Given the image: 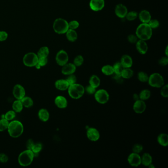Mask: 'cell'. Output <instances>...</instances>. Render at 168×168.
<instances>
[{"label": "cell", "instance_id": "7bdbcfd3", "mask_svg": "<svg viewBox=\"0 0 168 168\" xmlns=\"http://www.w3.org/2000/svg\"><path fill=\"white\" fill-rule=\"evenodd\" d=\"M80 23L77 20H72L69 22V29L73 30H76L79 28Z\"/></svg>", "mask_w": 168, "mask_h": 168}, {"label": "cell", "instance_id": "83f0119b", "mask_svg": "<svg viewBox=\"0 0 168 168\" xmlns=\"http://www.w3.org/2000/svg\"><path fill=\"white\" fill-rule=\"evenodd\" d=\"M134 71L130 68H124L121 74L122 78L125 79H131L133 76Z\"/></svg>", "mask_w": 168, "mask_h": 168}, {"label": "cell", "instance_id": "d4e9b609", "mask_svg": "<svg viewBox=\"0 0 168 168\" xmlns=\"http://www.w3.org/2000/svg\"><path fill=\"white\" fill-rule=\"evenodd\" d=\"M157 141L159 144L163 146H167L168 145V135L165 133H162L158 136Z\"/></svg>", "mask_w": 168, "mask_h": 168}, {"label": "cell", "instance_id": "484cf974", "mask_svg": "<svg viewBox=\"0 0 168 168\" xmlns=\"http://www.w3.org/2000/svg\"><path fill=\"white\" fill-rule=\"evenodd\" d=\"M90 85L91 86L97 88L101 83V80L99 77L96 75H92L91 77H90L89 80Z\"/></svg>", "mask_w": 168, "mask_h": 168}, {"label": "cell", "instance_id": "ab89813d", "mask_svg": "<svg viewBox=\"0 0 168 168\" xmlns=\"http://www.w3.org/2000/svg\"><path fill=\"white\" fill-rule=\"evenodd\" d=\"M143 150V146L142 144L136 143L132 147V151L133 152L139 154Z\"/></svg>", "mask_w": 168, "mask_h": 168}, {"label": "cell", "instance_id": "2e32d148", "mask_svg": "<svg viewBox=\"0 0 168 168\" xmlns=\"http://www.w3.org/2000/svg\"><path fill=\"white\" fill-rule=\"evenodd\" d=\"M62 67V73L67 76L74 74L77 69V67L74 64V63H67Z\"/></svg>", "mask_w": 168, "mask_h": 168}, {"label": "cell", "instance_id": "9f6ffc18", "mask_svg": "<svg viewBox=\"0 0 168 168\" xmlns=\"http://www.w3.org/2000/svg\"><path fill=\"white\" fill-rule=\"evenodd\" d=\"M148 167H149V168H155V167H154V166H153V164H152V163H151V164H150V165H149V166H148Z\"/></svg>", "mask_w": 168, "mask_h": 168}, {"label": "cell", "instance_id": "ba28073f", "mask_svg": "<svg viewBox=\"0 0 168 168\" xmlns=\"http://www.w3.org/2000/svg\"><path fill=\"white\" fill-rule=\"evenodd\" d=\"M94 97L97 102L101 104H105L109 100V95L106 90L102 89L96 91Z\"/></svg>", "mask_w": 168, "mask_h": 168}, {"label": "cell", "instance_id": "44dd1931", "mask_svg": "<svg viewBox=\"0 0 168 168\" xmlns=\"http://www.w3.org/2000/svg\"><path fill=\"white\" fill-rule=\"evenodd\" d=\"M69 83L66 80H58L55 83V86L60 91H65L69 88Z\"/></svg>", "mask_w": 168, "mask_h": 168}, {"label": "cell", "instance_id": "5b68a950", "mask_svg": "<svg viewBox=\"0 0 168 168\" xmlns=\"http://www.w3.org/2000/svg\"><path fill=\"white\" fill-rule=\"evenodd\" d=\"M53 28L55 32L57 34H66L69 29V22L63 18H57L54 21Z\"/></svg>", "mask_w": 168, "mask_h": 168}, {"label": "cell", "instance_id": "5bb4252c", "mask_svg": "<svg viewBox=\"0 0 168 168\" xmlns=\"http://www.w3.org/2000/svg\"><path fill=\"white\" fill-rule=\"evenodd\" d=\"M146 106L144 101L142 100H138L135 101L133 105V109L136 114H143L146 111Z\"/></svg>", "mask_w": 168, "mask_h": 168}, {"label": "cell", "instance_id": "ffe728a7", "mask_svg": "<svg viewBox=\"0 0 168 168\" xmlns=\"http://www.w3.org/2000/svg\"><path fill=\"white\" fill-rule=\"evenodd\" d=\"M120 63L124 68H130L133 65V60L128 55H124L121 58Z\"/></svg>", "mask_w": 168, "mask_h": 168}, {"label": "cell", "instance_id": "7dc6e473", "mask_svg": "<svg viewBox=\"0 0 168 168\" xmlns=\"http://www.w3.org/2000/svg\"><path fill=\"white\" fill-rule=\"evenodd\" d=\"M48 62V60L47 57H40L39 58V59H38V63L41 67L45 66L47 64Z\"/></svg>", "mask_w": 168, "mask_h": 168}, {"label": "cell", "instance_id": "e575fe53", "mask_svg": "<svg viewBox=\"0 0 168 168\" xmlns=\"http://www.w3.org/2000/svg\"><path fill=\"white\" fill-rule=\"evenodd\" d=\"M42 144H41V143H36L34 144L32 149V151L34 153V157L38 155L39 153L41 152V150H42Z\"/></svg>", "mask_w": 168, "mask_h": 168}, {"label": "cell", "instance_id": "816d5d0a", "mask_svg": "<svg viewBox=\"0 0 168 168\" xmlns=\"http://www.w3.org/2000/svg\"><path fill=\"white\" fill-rule=\"evenodd\" d=\"M9 157L4 153H0V162L1 163H6L8 161Z\"/></svg>", "mask_w": 168, "mask_h": 168}, {"label": "cell", "instance_id": "7c38bea8", "mask_svg": "<svg viewBox=\"0 0 168 168\" xmlns=\"http://www.w3.org/2000/svg\"><path fill=\"white\" fill-rule=\"evenodd\" d=\"M86 135L87 138L92 142H96L99 140L100 137V134L99 131L93 127L89 128L87 129Z\"/></svg>", "mask_w": 168, "mask_h": 168}, {"label": "cell", "instance_id": "3957f363", "mask_svg": "<svg viewBox=\"0 0 168 168\" xmlns=\"http://www.w3.org/2000/svg\"><path fill=\"white\" fill-rule=\"evenodd\" d=\"M68 90L69 96L74 99H80L83 97L85 93L84 86L77 83L69 86Z\"/></svg>", "mask_w": 168, "mask_h": 168}, {"label": "cell", "instance_id": "d6a6232c", "mask_svg": "<svg viewBox=\"0 0 168 168\" xmlns=\"http://www.w3.org/2000/svg\"><path fill=\"white\" fill-rule=\"evenodd\" d=\"M114 70V74L117 75L121 76V74L122 73V71L123 70L124 68L122 65L121 64L120 62H116L113 66Z\"/></svg>", "mask_w": 168, "mask_h": 168}, {"label": "cell", "instance_id": "f6af8a7d", "mask_svg": "<svg viewBox=\"0 0 168 168\" xmlns=\"http://www.w3.org/2000/svg\"><path fill=\"white\" fill-rule=\"evenodd\" d=\"M96 91V88L91 86L90 85L87 86L85 88V92H86L87 94H89V95H94V94L95 93Z\"/></svg>", "mask_w": 168, "mask_h": 168}, {"label": "cell", "instance_id": "d6986e66", "mask_svg": "<svg viewBox=\"0 0 168 168\" xmlns=\"http://www.w3.org/2000/svg\"><path fill=\"white\" fill-rule=\"evenodd\" d=\"M139 18L143 23H148L151 19V14L146 10H143L139 14Z\"/></svg>", "mask_w": 168, "mask_h": 168}, {"label": "cell", "instance_id": "52a82bcc", "mask_svg": "<svg viewBox=\"0 0 168 168\" xmlns=\"http://www.w3.org/2000/svg\"><path fill=\"white\" fill-rule=\"evenodd\" d=\"M38 55L34 52L27 53L23 58V62L26 66L29 67H35L38 62Z\"/></svg>", "mask_w": 168, "mask_h": 168}, {"label": "cell", "instance_id": "836d02e7", "mask_svg": "<svg viewBox=\"0 0 168 168\" xmlns=\"http://www.w3.org/2000/svg\"><path fill=\"white\" fill-rule=\"evenodd\" d=\"M138 80L142 83H147L149 80V76L143 71H140L138 74Z\"/></svg>", "mask_w": 168, "mask_h": 168}, {"label": "cell", "instance_id": "b9f144b4", "mask_svg": "<svg viewBox=\"0 0 168 168\" xmlns=\"http://www.w3.org/2000/svg\"><path fill=\"white\" fill-rule=\"evenodd\" d=\"M148 24L150 26V28L153 29L158 28L159 26L160 23L158 20H157V19H151L148 23Z\"/></svg>", "mask_w": 168, "mask_h": 168}, {"label": "cell", "instance_id": "9c48e42d", "mask_svg": "<svg viewBox=\"0 0 168 168\" xmlns=\"http://www.w3.org/2000/svg\"><path fill=\"white\" fill-rule=\"evenodd\" d=\"M55 59L58 65H59V66H63L68 62L69 56L66 51L61 50L57 53Z\"/></svg>", "mask_w": 168, "mask_h": 168}, {"label": "cell", "instance_id": "7a4b0ae2", "mask_svg": "<svg viewBox=\"0 0 168 168\" xmlns=\"http://www.w3.org/2000/svg\"><path fill=\"white\" fill-rule=\"evenodd\" d=\"M7 130L10 137L17 138L22 134L24 128L21 122L18 120H13L9 123Z\"/></svg>", "mask_w": 168, "mask_h": 168}, {"label": "cell", "instance_id": "74e56055", "mask_svg": "<svg viewBox=\"0 0 168 168\" xmlns=\"http://www.w3.org/2000/svg\"><path fill=\"white\" fill-rule=\"evenodd\" d=\"M83 62H84V58L83 57V56L79 55L76 56L74 58V64L77 67L81 66L83 64Z\"/></svg>", "mask_w": 168, "mask_h": 168}, {"label": "cell", "instance_id": "ac0fdd59", "mask_svg": "<svg viewBox=\"0 0 168 168\" xmlns=\"http://www.w3.org/2000/svg\"><path fill=\"white\" fill-rule=\"evenodd\" d=\"M55 104L58 108L65 109L68 106V101L66 98L62 96H58L55 99Z\"/></svg>", "mask_w": 168, "mask_h": 168}, {"label": "cell", "instance_id": "6da1fadb", "mask_svg": "<svg viewBox=\"0 0 168 168\" xmlns=\"http://www.w3.org/2000/svg\"><path fill=\"white\" fill-rule=\"evenodd\" d=\"M136 35L139 39L146 41L149 40L152 35V29L148 23H143L139 25L136 31Z\"/></svg>", "mask_w": 168, "mask_h": 168}, {"label": "cell", "instance_id": "e0dca14e", "mask_svg": "<svg viewBox=\"0 0 168 168\" xmlns=\"http://www.w3.org/2000/svg\"><path fill=\"white\" fill-rule=\"evenodd\" d=\"M136 48L138 51L141 54H146L148 51V45L146 41L139 39L136 43Z\"/></svg>", "mask_w": 168, "mask_h": 168}, {"label": "cell", "instance_id": "30bf717a", "mask_svg": "<svg viewBox=\"0 0 168 168\" xmlns=\"http://www.w3.org/2000/svg\"><path fill=\"white\" fill-rule=\"evenodd\" d=\"M128 162L131 166L137 167L141 164V157L139 154L133 152L128 157Z\"/></svg>", "mask_w": 168, "mask_h": 168}, {"label": "cell", "instance_id": "f5cc1de1", "mask_svg": "<svg viewBox=\"0 0 168 168\" xmlns=\"http://www.w3.org/2000/svg\"><path fill=\"white\" fill-rule=\"evenodd\" d=\"M133 99L135 101H137L138 100H140V97H139V95L137 94H134L133 96Z\"/></svg>", "mask_w": 168, "mask_h": 168}, {"label": "cell", "instance_id": "4dcf8cb0", "mask_svg": "<svg viewBox=\"0 0 168 168\" xmlns=\"http://www.w3.org/2000/svg\"><path fill=\"white\" fill-rule=\"evenodd\" d=\"M21 101L23 106L27 108H31L34 104L32 99L29 97L25 96L21 100Z\"/></svg>", "mask_w": 168, "mask_h": 168}, {"label": "cell", "instance_id": "9a60e30c", "mask_svg": "<svg viewBox=\"0 0 168 168\" xmlns=\"http://www.w3.org/2000/svg\"><path fill=\"white\" fill-rule=\"evenodd\" d=\"M127 13V8L124 4H120L115 7V13L116 16L119 18H125L126 17Z\"/></svg>", "mask_w": 168, "mask_h": 168}, {"label": "cell", "instance_id": "1f68e13d", "mask_svg": "<svg viewBox=\"0 0 168 168\" xmlns=\"http://www.w3.org/2000/svg\"><path fill=\"white\" fill-rule=\"evenodd\" d=\"M151 96V92L149 89H143L140 92L139 94L140 99L145 101L149 99Z\"/></svg>", "mask_w": 168, "mask_h": 168}, {"label": "cell", "instance_id": "f1b7e54d", "mask_svg": "<svg viewBox=\"0 0 168 168\" xmlns=\"http://www.w3.org/2000/svg\"><path fill=\"white\" fill-rule=\"evenodd\" d=\"M49 48L47 46H43L40 48L37 53L38 58L48 57L49 55Z\"/></svg>", "mask_w": 168, "mask_h": 168}, {"label": "cell", "instance_id": "f907efd6", "mask_svg": "<svg viewBox=\"0 0 168 168\" xmlns=\"http://www.w3.org/2000/svg\"><path fill=\"white\" fill-rule=\"evenodd\" d=\"M35 143L34 141L32 139H29L27 140L26 143V147L27 149L32 150L33 146H34Z\"/></svg>", "mask_w": 168, "mask_h": 168}, {"label": "cell", "instance_id": "8fae6325", "mask_svg": "<svg viewBox=\"0 0 168 168\" xmlns=\"http://www.w3.org/2000/svg\"><path fill=\"white\" fill-rule=\"evenodd\" d=\"M13 95L17 100H21L25 96V90L20 84H16L13 89Z\"/></svg>", "mask_w": 168, "mask_h": 168}, {"label": "cell", "instance_id": "cb8c5ba5", "mask_svg": "<svg viewBox=\"0 0 168 168\" xmlns=\"http://www.w3.org/2000/svg\"><path fill=\"white\" fill-rule=\"evenodd\" d=\"M38 116L39 119L43 122H46L49 118V112L45 109H42L39 111Z\"/></svg>", "mask_w": 168, "mask_h": 168}, {"label": "cell", "instance_id": "d590c367", "mask_svg": "<svg viewBox=\"0 0 168 168\" xmlns=\"http://www.w3.org/2000/svg\"><path fill=\"white\" fill-rule=\"evenodd\" d=\"M9 121L5 119V118H2L0 120V132H2L6 130L7 129L8 126H9Z\"/></svg>", "mask_w": 168, "mask_h": 168}, {"label": "cell", "instance_id": "f35d334b", "mask_svg": "<svg viewBox=\"0 0 168 168\" xmlns=\"http://www.w3.org/2000/svg\"><path fill=\"white\" fill-rule=\"evenodd\" d=\"M16 116V112L14 111H10L7 112L4 115V118L8 121L12 120Z\"/></svg>", "mask_w": 168, "mask_h": 168}, {"label": "cell", "instance_id": "11a10c76", "mask_svg": "<svg viewBox=\"0 0 168 168\" xmlns=\"http://www.w3.org/2000/svg\"><path fill=\"white\" fill-rule=\"evenodd\" d=\"M168 46H167V47H166V48L165 49V54L166 56H167V57H168Z\"/></svg>", "mask_w": 168, "mask_h": 168}, {"label": "cell", "instance_id": "681fc988", "mask_svg": "<svg viewBox=\"0 0 168 168\" xmlns=\"http://www.w3.org/2000/svg\"><path fill=\"white\" fill-rule=\"evenodd\" d=\"M8 34L5 31H0V42H4L7 39Z\"/></svg>", "mask_w": 168, "mask_h": 168}, {"label": "cell", "instance_id": "603a6c76", "mask_svg": "<svg viewBox=\"0 0 168 168\" xmlns=\"http://www.w3.org/2000/svg\"><path fill=\"white\" fill-rule=\"evenodd\" d=\"M152 162V158L150 154L144 153L141 157V164L143 165L148 167Z\"/></svg>", "mask_w": 168, "mask_h": 168}, {"label": "cell", "instance_id": "db71d44e", "mask_svg": "<svg viewBox=\"0 0 168 168\" xmlns=\"http://www.w3.org/2000/svg\"><path fill=\"white\" fill-rule=\"evenodd\" d=\"M36 68V69H39L41 68V66L39 65L38 63H37L36 65V66H35Z\"/></svg>", "mask_w": 168, "mask_h": 168}, {"label": "cell", "instance_id": "4316f807", "mask_svg": "<svg viewBox=\"0 0 168 168\" xmlns=\"http://www.w3.org/2000/svg\"><path fill=\"white\" fill-rule=\"evenodd\" d=\"M102 72L106 76H112L114 74V70L113 66L106 65L103 67L102 68Z\"/></svg>", "mask_w": 168, "mask_h": 168}, {"label": "cell", "instance_id": "60d3db41", "mask_svg": "<svg viewBox=\"0 0 168 168\" xmlns=\"http://www.w3.org/2000/svg\"><path fill=\"white\" fill-rule=\"evenodd\" d=\"M66 80L67 81L70 85H71V84L76 83H77V77L74 74L69 75V76L66 79Z\"/></svg>", "mask_w": 168, "mask_h": 168}, {"label": "cell", "instance_id": "8d00e7d4", "mask_svg": "<svg viewBox=\"0 0 168 168\" xmlns=\"http://www.w3.org/2000/svg\"><path fill=\"white\" fill-rule=\"evenodd\" d=\"M138 14V13L135 11H131L128 12L126 14V18L128 21H134L137 18Z\"/></svg>", "mask_w": 168, "mask_h": 168}, {"label": "cell", "instance_id": "ee69618b", "mask_svg": "<svg viewBox=\"0 0 168 168\" xmlns=\"http://www.w3.org/2000/svg\"><path fill=\"white\" fill-rule=\"evenodd\" d=\"M161 95L164 98L168 97V85L166 84L162 86L161 90Z\"/></svg>", "mask_w": 168, "mask_h": 168}, {"label": "cell", "instance_id": "277c9868", "mask_svg": "<svg viewBox=\"0 0 168 168\" xmlns=\"http://www.w3.org/2000/svg\"><path fill=\"white\" fill-rule=\"evenodd\" d=\"M34 154L31 150L27 149L19 154L18 157V162L20 165L26 167L31 165L34 158Z\"/></svg>", "mask_w": 168, "mask_h": 168}, {"label": "cell", "instance_id": "8992f818", "mask_svg": "<svg viewBox=\"0 0 168 168\" xmlns=\"http://www.w3.org/2000/svg\"><path fill=\"white\" fill-rule=\"evenodd\" d=\"M148 83L151 87L160 88L164 85V80L160 74L155 73L149 76Z\"/></svg>", "mask_w": 168, "mask_h": 168}, {"label": "cell", "instance_id": "7402d4cb", "mask_svg": "<svg viewBox=\"0 0 168 168\" xmlns=\"http://www.w3.org/2000/svg\"><path fill=\"white\" fill-rule=\"evenodd\" d=\"M66 34L68 40L71 42H74L77 39L78 35L75 30L69 29L66 33Z\"/></svg>", "mask_w": 168, "mask_h": 168}, {"label": "cell", "instance_id": "bcb514c9", "mask_svg": "<svg viewBox=\"0 0 168 168\" xmlns=\"http://www.w3.org/2000/svg\"><path fill=\"white\" fill-rule=\"evenodd\" d=\"M128 41L131 44H136L137 42L138 41V38L137 36L135 35H130L128 36Z\"/></svg>", "mask_w": 168, "mask_h": 168}, {"label": "cell", "instance_id": "4fadbf2b", "mask_svg": "<svg viewBox=\"0 0 168 168\" xmlns=\"http://www.w3.org/2000/svg\"><path fill=\"white\" fill-rule=\"evenodd\" d=\"M105 5L104 0H90L89 6L90 9L94 11H100Z\"/></svg>", "mask_w": 168, "mask_h": 168}, {"label": "cell", "instance_id": "f546056e", "mask_svg": "<svg viewBox=\"0 0 168 168\" xmlns=\"http://www.w3.org/2000/svg\"><path fill=\"white\" fill-rule=\"evenodd\" d=\"M23 105L21 100H17L14 101L13 104V109L16 112H20L22 111Z\"/></svg>", "mask_w": 168, "mask_h": 168}, {"label": "cell", "instance_id": "c3c4849f", "mask_svg": "<svg viewBox=\"0 0 168 168\" xmlns=\"http://www.w3.org/2000/svg\"><path fill=\"white\" fill-rule=\"evenodd\" d=\"M159 64L162 66H165L168 64V58L167 56L163 57L158 61Z\"/></svg>", "mask_w": 168, "mask_h": 168}]
</instances>
